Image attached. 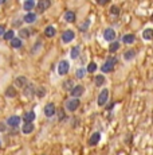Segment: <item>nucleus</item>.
I'll return each mask as SVG.
<instances>
[{
	"label": "nucleus",
	"instance_id": "1",
	"mask_svg": "<svg viewBox=\"0 0 153 155\" xmlns=\"http://www.w3.org/2000/svg\"><path fill=\"white\" fill-rule=\"evenodd\" d=\"M116 63H117V59L114 58V57H110V58L106 59V62L101 66V70L103 73H110V72L114 69V65H116Z\"/></svg>",
	"mask_w": 153,
	"mask_h": 155
},
{
	"label": "nucleus",
	"instance_id": "2",
	"mask_svg": "<svg viewBox=\"0 0 153 155\" xmlns=\"http://www.w3.org/2000/svg\"><path fill=\"white\" fill-rule=\"evenodd\" d=\"M79 105H81L79 99H70V100L66 103V109L70 111V112H75V111L79 108Z\"/></svg>",
	"mask_w": 153,
	"mask_h": 155
},
{
	"label": "nucleus",
	"instance_id": "3",
	"mask_svg": "<svg viewBox=\"0 0 153 155\" xmlns=\"http://www.w3.org/2000/svg\"><path fill=\"white\" fill-rule=\"evenodd\" d=\"M69 70H70V63L66 61V59H63V61L59 62L58 65V73L61 76H65V74L69 73Z\"/></svg>",
	"mask_w": 153,
	"mask_h": 155
},
{
	"label": "nucleus",
	"instance_id": "4",
	"mask_svg": "<svg viewBox=\"0 0 153 155\" xmlns=\"http://www.w3.org/2000/svg\"><path fill=\"white\" fill-rule=\"evenodd\" d=\"M83 92H85V88H83L82 85H74V88L70 90L73 99H78V97H81L83 94Z\"/></svg>",
	"mask_w": 153,
	"mask_h": 155
},
{
	"label": "nucleus",
	"instance_id": "5",
	"mask_svg": "<svg viewBox=\"0 0 153 155\" xmlns=\"http://www.w3.org/2000/svg\"><path fill=\"white\" fill-rule=\"evenodd\" d=\"M107 99H109V90H107V89H103L101 93H99L98 100H97V104H98L99 107L105 105L106 101H107Z\"/></svg>",
	"mask_w": 153,
	"mask_h": 155
},
{
	"label": "nucleus",
	"instance_id": "6",
	"mask_svg": "<svg viewBox=\"0 0 153 155\" xmlns=\"http://www.w3.org/2000/svg\"><path fill=\"white\" fill-rule=\"evenodd\" d=\"M56 112V108H55V104L54 103H48L46 107H44V115L47 117H52Z\"/></svg>",
	"mask_w": 153,
	"mask_h": 155
},
{
	"label": "nucleus",
	"instance_id": "7",
	"mask_svg": "<svg viewBox=\"0 0 153 155\" xmlns=\"http://www.w3.org/2000/svg\"><path fill=\"white\" fill-rule=\"evenodd\" d=\"M103 38L107 42H113L114 39H116V31L113 28H106L105 32H103Z\"/></svg>",
	"mask_w": 153,
	"mask_h": 155
},
{
	"label": "nucleus",
	"instance_id": "8",
	"mask_svg": "<svg viewBox=\"0 0 153 155\" xmlns=\"http://www.w3.org/2000/svg\"><path fill=\"white\" fill-rule=\"evenodd\" d=\"M74 37H75L74 31H73V30H67V31H65V32L62 34V41L65 43H69V42H71V41L74 39Z\"/></svg>",
	"mask_w": 153,
	"mask_h": 155
},
{
	"label": "nucleus",
	"instance_id": "9",
	"mask_svg": "<svg viewBox=\"0 0 153 155\" xmlns=\"http://www.w3.org/2000/svg\"><path fill=\"white\" fill-rule=\"evenodd\" d=\"M20 120H22V119H20L19 116H11L7 119V124L12 128H16L20 124Z\"/></svg>",
	"mask_w": 153,
	"mask_h": 155
},
{
	"label": "nucleus",
	"instance_id": "10",
	"mask_svg": "<svg viewBox=\"0 0 153 155\" xmlns=\"http://www.w3.org/2000/svg\"><path fill=\"white\" fill-rule=\"evenodd\" d=\"M99 140H101V134L99 132H94L90 136V139H89V146H97L99 143Z\"/></svg>",
	"mask_w": 153,
	"mask_h": 155
},
{
	"label": "nucleus",
	"instance_id": "11",
	"mask_svg": "<svg viewBox=\"0 0 153 155\" xmlns=\"http://www.w3.org/2000/svg\"><path fill=\"white\" fill-rule=\"evenodd\" d=\"M50 6H51V3L48 1V0H40V1H38V4H36V7H38L39 12H44Z\"/></svg>",
	"mask_w": 153,
	"mask_h": 155
},
{
	"label": "nucleus",
	"instance_id": "12",
	"mask_svg": "<svg viewBox=\"0 0 153 155\" xmlns=\"http://www.w3.org/2000/svg\"><path fill=\"white\" fill-rule=\"evenodd\" d=\"M35 117H36L35 112H34V111H30V112L24 113V115H23V119H22V120H23L24 123H32V121L35 120Z\"/></svg>",
	"mask_w": 153,
	"mask_h": 155
},
{
	"label": "nucleus",
	"instance_id": "13",
	"mask_svg": "<svg viewBox=\"0 0 153 155\" xmlns=\"http://www.w3.org/2000/svg\"><path fill=\"white\" fill-rule=\"evenodd\" d=\"M27 84H28V81H27V78L24 77V76H20V77H18L15 80V85L19 86V88H23V89L27 86Z\"/></svg>",
	"mask_w": 153,
	"mask_h": 155
},
{
	"label": "nucleus",
	"instance_id": "14",
	"mask_svg": "<svg viewBox=\"0 0 153 155\" xmlns=\"http://www.w3.org/2000/svg\"><path fill=\"white\" fill-rule=\"evenodd\" d=\"M34 130H35V127H34V124H32V123H24V124H23V127H22V132H23L24 135H28V134H31Z\"/></svg>",
	"mask_w": 153,
	"mask_h": 155
},
{
	"label": "nucleus",
	"instance_id": "15",
	"mask_svg": "<svg viewBox=\"0 0 153 155\" xmlns=\"http://www.w3.org/2000/svg\"><path fill=\"white\" fill-rule=\"evenodd\" d=\"M23 20L26 22V23H34V22L36 20V15L35 14H32V12H28V14L24 15Z\"/></svg>",
	"mask_w": 153,
	"mask_h": 155
},
{
	"label": "nucleus",
	"instance_id": "16",
	"mask_svg": "<svg viewBox=\"0 0 153 155\" xmlns=\"http://www.w3.org/2000/svg\"><path fill=\"white\" fill-rule=\"evenodd\" d=\"M134 39H136V37H134L133 34H126V35H124V38H122V42L125 43V45H132V43L134 42Z\"/></svg>",
	"mask_w": 153,
	"mask_h": 155
},
{
	"label": "nucleus",
	"instance_id": "17",
	"mask_svg": "<svg viewBox=\"0 0 153 155\" xmlns=\"http://www.w3.org/2000/svg\"><path fill=\"white\" fill-rule=\"evenodd\" d=\"M55 32H56V30H55L52 26H48V27L44 28V35H46L47 38H52L55 35Z\"/></svg>",
	"mask_w": 153,
	"mask_h": 155
},
{
	"label": "nucleus",
	"instance_id": "18",
	"mask_svg": "<svg viewBox=\"0 0 153 155\" xmlns=\"http://www.w3.org/2000/svg\"><path fill=\"white\" fill-rule=\"evenodd\" d=\"M65 20H66V22H69V23L75 22V14L73 11H67L66 14H65Z\"/></svg>",
	"mask_w": 153,
	"mask_h": 155
},
{
	"label": "nucleus",
	"instance_id": "19",
	"mask_svg": "<svg viewBox=\"0 0 153 155\" xmlns=\"http://www.w3.org/2000/svg\"><path fill=\"white\" fill-rule=\"evenodd\" d=\"M34 7H35V1H34V0H27V1H24V4H23L24 11H31Z\"/></svg>",
	"mask_w": 153,
	"mask_h": 155
},
{
	"label": "nucleus",
	"instance_id": "20",
	"mask_svg": "<svg viewBox=\"0 0 153 155\" xmlns=\"http://www.w3.org/2000/svg\"><path fill=\"white\" fill-rule=\"evenodd\" d=\"M136 57V50H128L125 51V54H124V58L126 61H130V59H133Z\"/></svg>",
	"mask_w": 153,
	"mask_h": 155
},
{
	"label": "nucleus",
	"instance_id": "21",
	"mask_svg": "<svg viewBox=\"0 0 153 155\" xmlns=\"http://www.w3.org/2000/svg\"><path fill=\"white\" fill-rule=\"evenodd\" d=\"M152 35H153L152 28H146V30L142 32V38L145 39V41H150V39H152Z\"/></svg>",
	"mask_w": 153,
	"mask_h": 155
},
{
	"label": "nucleus",
	"instance_id": "22",
	"mask_svg": "<svg viewBox=\"0 0 153 155\" xmlns=\"http://www.w3.org/2000/svg\"><path fill=\"white\" fill-rule=\"evenodd\" d=\"M118 49H120V42L113 41V42L110 43V46H109V51H110V53H116Z\"/></svg>",
	"mask_w": 153,
	"mask_h": 155
},
{
	"label": "nucleus",
	"instance_id": "23",
	"mask_svg": "<svg viewBox=\"0 0 153 155\" xmlns=\"http://www.w3.org/2000/svg\"><path fill=\"white\" fill-rule=\"evenodd\" d=\"M5 96L10 97V99H14L16 96V90L14 89V86H8L7 90H5Z\"/></svg>",
	"mask_w": 153,
	"mask_h": 155
},
{
	"label": "nucleus",
	"instance_id": "24",
	"mask_svg": "<svg viewBox=\"0 0 153 155\" xmlns=\"http://www.w3.org/2000/svg\"><path fill=\"white\" fill-rule=\"evenodd\" d=\"M103 82H105V77L102 76V74H99V76H95V80H94V84L97 86H102L103 85Z\"/></svg>",
	"mask_w": 153,
	"mask_h": 155
},
{
	"label": "nucleus",
	"instance_id": "25",
	"mask_svg": "<svg viewBox=\"0 0 153 155\" xmlns=\"http://www.w3.org/2000/svg\"><path fill=\"white\" fill-rule=\"evenodd\" d=\"M44 93H46V89H44L43 86H38V88H35V90H34V94H36L38 97H43Z\"/></svg>",
	"mask_w": 153,
	"mask_h": 155
},
{
	"label": "nucleus",
	"instance_id": "26",
	"mask_svg": "<svg viewBox=\"0 0 153 155\" xmlns=\"http://www.w3.org/2000/svg\"><path fill=\"white\" fill-rule=\"evenodd\" d=\"M79 53H81V49H79V46H74L73 49H71V58H73V59L78 58Z\"/></svg>",
	"mask_w": 153,
	"mask_h": 155
},
{
	"label": "nucleus",
	"instance_id": "27",
	"mask_svg": "<svg viewBox=\"0 0 153 155\" xmlns=\"http://www.w3.org/2000/svg\"><path fill=\"white\" fill-rule=\"evenodd\" d=\"M73 88H74V82H73V80H67V81L63 82V89L71 90Z\"/></svg>",
	"mask_w": 153,
	"mask_h": 155
},
{
	"label": "nucleus",
	"instance_id": "28",
	"mask_svg": "<svg viewBox=\"0 0 153 155\" xmlns=\"http://www.w3.org/2000/svg\"><path fill=\"white\" fill-rule=\"evenodd\" d=\"M97 68H98V66H97V63H95V62H90L85 70H86V72H89V73H94L95 70H97Z\"/></svg>",
	"mask_w": 153,
	"mask_h": 155
},
{
	"label": "nucleus",
	"instance_id": "29",
	"mask_svg": "<svg viewBox=\"0 0 153 155\" xmlns=\"http://www.w3.org/2000/svg\"><path fill=\"white\" fill-rule=\"evenodd\" d=\"M11 46L14 47V49H19V47L22 46V41H20L19 38H14V39H11Z\"/></svg>",
	"mask_w": 153,
	"mask_h": 155
},
{
	"label": "nucleus",
	"instance_id": "30",
	"mask_svg": "<svg viewBox=\"0 0 153 155\" xmlns=\"http://www.w3.org/2000/svg\"><path fill=\"white\" fill-rule=\"evenodd\" d=\"M19 37L20 38H28L30 37V30L28 28H20V31H19Z\"/></svg>",
	"mask_w": 153,
	"mask_h": 155
},
{
	"label": "nucleus",
	"instance_id": "31",
	"mask_svg": "<svg viewBox=\"0 0 153 155\" xmlns=\"http://www.w3.org/2000/svg\"><path fill=\"white\" fill-rule=\"evenodd\" d=\"M34 90H35V88L32 85H27L24 88V94L26 96H31V94H34Z\"/></svg>",
	"mask_w": 153,
	"mask_h": 155
},
{
	"label": "nucleus",
	"instance_id": "32",
	"mask_svg": "<svg viewBox=\"0 0 153 155\" xmlns=\"http://www.w3.org/2000/svg\"><path fill=\"white\" fill-rule=\"evenodd\" d=\"M85 74H86V70L82 69V68H79V69H77V72H75V77L77 78H83L85 77Z\"/></svg>",
	"mask_w": 153,
	"mask_h": 155
},
{
	"label": "nucleus",
	"instance_id": "33",
	"mask_svg": "<svg viewBox=\"0 0 153 155\" xmlns=\"http://www.w3.org/2000/svg\"><path fill=\"white\" fill-rule=\"evenodd\" d=\"M14 30H10V31H5L4 32V39L5 41H11V39H14Z\"/></svg>",
	"mask_w": 153,
	"mask_h": 155
},
{
	"label": "nucleus",
	"instance_id": "34",
	"mask_svg": "<svg viewBox=\"0 0 153 155\" xmlns=\"http://www.w3.org/2000/svg\"><path fill=\"white\" fill-rule=\"evenodd\" d=\"M110 14H112V15H118V14H120V8H118L117 6H113V7L110 8Z\"/></svg>",
	"mask_w": 153,
	"mask_h": 155
},
{
	"label": "nucleus",
	"instance_id": "35",
	"mask_svg": "<svg viewBox=\"0 0 153 155\" xmlns=\"http://www.w3.org/2000/svg\"><path fill=\"white\" fill-rule=\"evenodd\" d=\"M89 26H90V20H85V23H83L82 26L79 27V30H81V31H85L87 27H89Z\"/></svg>",
	"mask_w": 153,
	"mask_h": 155
},
{
	"label": "nucleus",
	"instance_id": "36",
	"mask_svg": "<svg viewBox=\"0 0 153 155\" xmlns=\"http://www.w3.org/2000/svg\"><path fill=\"white\" fill-rule=\"evenodd\" d=\"M5 32V27H4L3 24H0V35H3Z\"/></svg>",
	"mask_w": 153,
	"mask_h": 155
},
{
	"label": "nucleus",
	"instance_id": "37",
	"mask_svg": "<svg viewBox=\"0 0 153 155\" xmlns=\"http://www.w3.org/2000/svg\"><path fill=\"white\" fill-rule=\"evenodd\" d=\"M0 131H1V132L5 131V125H4L3 123H0Z\"/></svg>",
	"mask_w": 153,
	"mask_h": 155
},
{
	"label": "nucleus",
	"instance_id": "38",
	"mask_svg": "<svg viewBox=\"0 0 153 155\" xmlns=\"http://www.w3.org/2000/svg\"><path fill=\"white\" fill-rule=\"evenodd\" d=\"M4 3V0H0V4H3Z\"/></svg>",
	"mask_w": 153,
	"mask_h": 155
},
{
	"label": "nucleus",
	"instance_id": "39",
	"mask_svg": "<svg viewBox=\"0 0 153 155\" xmlns=\"http://www.w3.org/2000/svg\"><path fill=\"white\" fill-rule=\"evenodd\" d=\"M0 146H1V142H0Z\"/></svg>",
	"mask_w": 153,
	"mask_h": 155
}]
</instances>
